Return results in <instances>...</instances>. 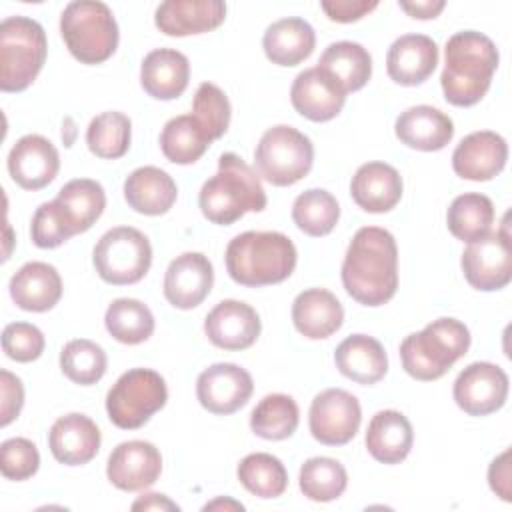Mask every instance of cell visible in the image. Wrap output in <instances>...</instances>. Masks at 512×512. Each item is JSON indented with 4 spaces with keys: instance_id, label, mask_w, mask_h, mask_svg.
Wrapping results in <instances>:
<instances>
[{
    "instance_id": "cell-25",
    "label": "cell",
    "mask_w": 512,
    "mask_h": 512,
    "mask_svg": "<svg viewBox=\"0 0 512 512\" xmlns=\"http://www.w3.org/2000/svg\"><path fill=\"white\" fill-rule=\"evenodd\" d=\"M400 172L386 162L362 164L350 182L352 200L366 212H390L402 198Z\"/></svg>"
},
{
    "instance_id": "cell-10",
    "label": "cell",
    "mask_w": 512,
    "mask_h": 512,
    "mask_svg": "<svg viewBox=\"0 0 512 512\" xmlns=\"http://www.w3.org/2000/svg\"><path fill=\"white\" fill-rule=\"evenodd\" d=\"M92 262L98 276L112 286L140 282L152 264V246L146 234L132 226H116L100 236Z\"/></svg>"
},
{
    "instance_id": "cell-43",
    "label": "cell",
    "mask_w": 512,
    "mask_h": 512,
    "mask_svg": "<svg viewBox=\"0 0 512 512\" xmlns=\"http://www.w3.org/2000/svg\"><path fill=\"white\" fill-rule=\"evenodd\" d=\"M108 358L100 344L76 338L64 344L60 352V370L62 374L80 386H92L106 374Z\"/></svg>"
},
{
    "instance_id": "cell-34",
    "label": "cell",
    "mask_w": 512,
    "mask_h": 512,
    "mask_svg": "<svg viewBox=\"0 0 512 512\" xmlns=\"http://www.w3.org/2000/svg\"><path fill=\"white\" fill-rule=\"evenodd\" d=\"M76 234L90 230L106 208V192L100 182L90 178H74L66 182L54 198Z\"/></svg>"
},
{
    "instance_id": "cell-44",
    "label": "cell",
    "mask_w": 512,
    "mask_h": 512,
    "mask_svg": "<svg viewBox=\"0 0 512 512\" xmlns=\"http://www.w3.org/2000/svg\"><path fill=\"white\" fill-rule=\"evenodd\" d=\"M192 110L194 118L200 122V126L212 142L226 134L230 126L232 108L222 88H218L212 82H202L194 94Z\"/></svg>"
},
{
    "instance_id": "cell-33",
    "label": "cell",
    "mask_w": 512,
    "mask_h": 512,
    "mask_svg": "<svg viewBox=\"0 0 512 512\" xmlns=\"http://www.w3.org/2000/svg\"><path fill=\"white\" fill-rule=\"evenodd\" d=\"M318 68L332 76L340 88L350 94L364 88L372 76V56L358 42H332L324 48Z\"/></svg>"
},
{
    "instance_id": "cell-49",
    "label": "cell",
    "mask_w": 512,
    "mask_h": 512,
    "mask_svg": "<svg viewBox=\"0 0 512 512\" xmlns=\"http://www.w3.org/2000/svg\"><path fill=\"white\" fill-rule=\"evenodd\" d=\"M378 6V2H368V0H324L320 2V8L332 22L348 24L356 22L368 12H372Z\"/></svg>"
},
{
    "instance_id": "cell-19",
    "label": "cell",
    "mask_w": 512,
    "mask_h": 512,
    "mask_svg": "<svg viewBox=\"0 0 512 512\" xmlns=\"http://www.w3.org/2000/svg\"><path fill=\"white\" fill-rule=\"evenodd\" d=\"M508 160L506 140L492 130H478L460 140L452 152L454 172L472 182H486L498 176Z\"/></svg>"
},
{
    "instance_id": "cell-7",
    "label": "cell",
    "mask_w": 512,
    "mask_h": 512,
    "mask_svg": "<svg viewBox=\"0 0 512 512\" xmlns=\"http://www.w3.org/2000/svg\"><path fill=\"white\" fill-rule=\"evenodd\" d=\"M48 54L44 28L28 16H8L0 24V90L22 92L40 74Z\"/></svg>"
},
{
    "instance_id": "cell-23",
    "label": "cell",
    "mask_w": 512,
    "mask_h": 512,
    "mask_svg": "<svg viewBox=\"0 0 512 512\" xmlns=\"http://www.w3.org/2000/svg\"><path fill=\"white\" fill-rule=\"evenodd\" d=\"M226 18L222 0H168L156 8L154 24L166 36L204 34L218 28Z\"/></svg>"
},
{
    "instance_id": "cell-14",
    "label": "cell",
    "mask_w": 512,
    "mask_h": 512,
    "mask_svg": "<svg viewBox=\"0 0 512 512\" xmlns=\"http://www.w3.org/2000/svg\"><path fill=\"white\" fill-rule=\"evenodd\" d=\"M254 382L248 370L232 362H218L200 372L196 380V398L212 414L228 416L248 404Z\"/></svg>"
},
{
    "instance_id": "cell-53",
    "label": "cell",
    "mask_w": 512,
    "mask_h": 512,
    "mask_svg": "<svg viewBox=\"0 0 512 512\" xmlns=\"http://www.w3.org/2000/svg\"><path fill=\"white\" fill-rule=\"evenodd\" d=\"M216 508H228V510H244V506L240 504V502H236V500H230V498H216V500H212V502H208L206 506H204V510H216Z\"/></svg>"
},
{
    "instance_id": "cell-37",
    "label": "cell",
    "mask_w": 512,
    "mask_h": 512,
    "mask_svg": "<svg viewBox=\"0 0 512 512\" xmlns=\"http://www.w3.org/2000/svg\"><path fill=\"white\" fill-rule=\"evenodd\" d=\"M108 334L128 346L146 342L154 332L152 310L136 298H116L104 314Z\"/></svg>"
},
{
    "instance_id": "cell-31",
    "label": "cell",
    "mask_w": 512,
    "mask_h": 512,
    "mask_svg": "<svg viewBox=\"0 0 512 512\" xmlns=\"http://www.w3.org/2000/svg\"><path fill=\"white\" fill-rule=\"evenodd\" d=\"M364 442L376 462L400 464L412 450L414 430L402 412L380 410L368 422Z\"/></svg>"
},
{
    "instance_id": "cell-52",
    "label": "cell",
    "mask_w": 512,
    "mask_h": 512,
    "mask_svg": "<svg viewBox=\"0 0 512 512\" xmlns=\"http://www.w3.org/2000/svg\"><path fill=\"white\" fill-rule=\"evenodd\" d=\"M132 510H178V504L172 502L168 496L158 494V492H150V494H142L134 504Z\"/></svg>"
},
{
    "instance_id": "cell-24",
    "label": "cell",
    "mask_w": 512,
    "mask_h": 512,
    "mask_svg": "<svg viewBox=\"0 0 512 512\" xmlns=\"http://www.w3.org/2000/svg\"><path fill=\"white\" fill-rule=\"evenodd\" d=\"M396 138L414 150L436 152L450 144L454 138V122L442 110L420 104L406 108L394 124Z\"/></svg>"
},
{
    "instance_id": "cell-5",
    "label": "cell",
    "mask_w": 512,
    "mask_h": 512,
    "mask_svg": "<svg viewBox=\"0 0 512 512\" xmlns=\"http://www.w3.org/2000/svg\"><path fill=\"white\" fill-rule=\"evenodd\" d=\"M470 348V330L456 318H438L400 344L402 368L414 380L442 378Z\"/></svg>"
},
{
    "instance_id": "cell-17",
    "label": "cell",
    "mask_w": 512,
    "mask_h": 512,
    "mask_svg": "<svg viewBox=\"0 0 512 512\" xmlns=\"http://www.w3.org/2000/svg\"><path fill=\"white\" fill-rule=\"evenodd\" d=\"M8 174L24 190L46 188L60 170V156L56 146L40 136L26 134L12 146L8 154Z\"/></svg>"
},
{
    "instance_id": "cell-50",
    "label": "cell",
    "mask_w": 512,
    "mask_h": 512,
    "mask_svg": "<svg viewBox=\"0 0 512 512\" xmlns=\"http://www.w3.org/2000/svg\"><path fill=\"white\" fill-rule=\"evenodd\" d=\"M488 484L496 496L504 502H510V450L506 448L500 456H496L488 468Z\"/></svg>"
},
{
    "instance_id": "cell-26",
    "label": "cell",
    "mask_w": 512,
    "mask_h": 512,
    "mask_svg": "<svg viewBox=\"0 0 512 512\" xmlns=\"http://www.w3.org/2000/svg\"><path fill=\"white\" fill-rule=\"evenodd\" d=\"M344 308L326 288H308L292 302V324L310 340H324L340 330Z\"/></svg>"
},
{
    "instance_id": "cell-16",
    "label": "cell",
    "mask_w": 512,
    "mask_h": 512,
    "mask_svg": "<svg viewBox=\"0 0 512 512\" xmlns=\"http://www.w3.org/2000/svg\"><path fill=\"white\" fill-rule=\"evenodd\" d=\"M214 284V268L202 252L176 256L164 274V298L178 310H192L204 302Z\"/></svg>"
},
{
    "instance_id": "cell-48",
    "label": "cell",
    "mask_w": 512,
    "mask_h": 512,
    "mask_svg": "<svg viewBox=\"0 0 512 512\" xmlns=\"http://www.w3.org/2000/svg\"><path fill=\"white\" fill-rule=\"evenodd\" d=\"M0 398H2V418L0 424L8 426L18 418L24 406V386L18 376L8 370H0Z\"/></svg>"
},
{
    "instance_id": "cell-45",
    "label": "cell",
    "mask_w": 512,
    "mask_h": 512,
    "mask_svg": "<svg viewBox=\"0 0 512 512\" xmlns=\"http://www.w3.org/2000/svg\"><path fill=\"white\" fill-rule=\"evenodd\" d=\"M30 236L38 248H58L76 236L72 224L56 200L44 202L36 208L30 222Z\"/></svg>"
},
{
    "instance_id": "cell-15",
    "label": "cell",
    "mask_w": 512,
    "mask_h": 512,
    "mask_svg": "<svg viewBox=\"0 0 512 512\" xmlns=\"http://www.w3.org/2000/svg\"><path fill=\"white\" fill-rule=\"evenodd\" d=\"M162 472L160 450L146 440L120 442L108 456L106 476L112 486L124 492L150 488Z\"/></svg>"
},
{
    "instance_id": "cell-40",
    "label": "cell",
    "mask_w": 512,
    "mask_h": 512,
    "mask_svg": "<svg viewBox=\"0 0 512 512\" xmlns=\"http://www.w3.org/2000/svg\"><path fill=\"white\" fill-rule=\"evenodd\" d=\"M132 122L118 110H108L94 116L86 130L88 150L102 160H118L130 148Z\"/></svg>"
},
{
    "instance_id": "cell-29",
    "label": "cell",
    "mask_w": 512,
    "mask_h": 512,
    "mask_svg": "<svg viewBox=\"0 0 512 512\" xmlns=\"http://www.w3.org/2000/svg\"><path fill=\"white\" fill-rule=\"evenodd\" d=\"M336 368L348 380L372 386L388 372V356L384 346L368 334H352L344 338L334 352Z\"/></svg>"
},
{
    "instance_id": "cell-28",
    "label": "cell",
    "mask_w": 512,
    "mask_h": 512,
    "mask_svg": "<svg viewBox=\"0 0 512 512\" xmlns=\"http://www.w3.org/2000/svg\"><path fill=\"white\" fill-rule=\"evenodd\" d=\"M10 298L26 312H48L62 298V278L52 264L26 262L10 278Z\"/></svg>"
},
{
    "instance_id": "cell-38",
    "label": "cell",
    "mask_w": 512,
    "mask_h": 512,
    "mask_svg": "<svg viewBox=\"0 0 512 512\" xmlns=\"http://www.w3.org/2000/svg\"><path fill=\"white\" fill-rule=\"evenodd\" d=\"M300 422L298 404L288 394L264 396L250 414V428L258 438L264 440H286L290 438Z\"/></svg>"
},
{
    "instance_id": "cell-46",
    "label": "cell",
    "mask_w": 512,
    "mask_h": 512,
    "mask_svg": "<svg viewBox=\"0 0 512 512\" xmlns=\"http://www.w3.org/2000/svg\"><path fill=\"white\" fill-rule=\"evenodd\" d=\"M40 454L32 440L28 438H8L0 446V470L8 480H28L38 472Z\"/></svg>"
},
{
    "instance_id": "cell-9",
    "label": "cell",
    "mask_w": 512,
    "mask_h": 512,
    "mask_svg": "<svg viewBox=\"0 0 512 512\" xmlns=\"http://www.w3.org/2000/svg\"><path fill=\"white\" fill-rule=\"evenodd\" d=\"M254 164L258 174L272 186H292L312 170L314 146L300 130L278 124L258 140Z\"/></svg>"
},
{
    "instance_id": "cell-30",
    "label": "cell",
    "mask_w": 512,
    "mask_h": 512,
    "mask_svg": "<svg viewBox=\"0 0 512 512\" xmlns=\"http://www.w3.org/2000/svg\"><path fill=\"white\" fill-rule=\"evenodd\" d=\"M124 198L134 212L144 216H160L174 206L178 188L172 176L162 168L140 166L126 176Z\"/></svg>"
},
{
    "instance_id": "cell-36",
    "label": "cell",
    "mask_w": 512,
    "mask_h": 512,
    "mask_svg": "<svg viewBox=\"0 0 512 512\" xmlns=\"http://www.w3.org/2000/svg\"><path fill=\"white\" fill-rule=\"evenodd\" d=\"M446 224L456 240L466 244L480 240L494 224V204L480 192L460 194L448 206Z\"/></svg>"
},
{
    "instance_id": "cell-20",
    "label": "cell",
    "mask_w": 512,
    "mask_h": 512,
    "mask_svg": "<svg viewBox=\"0 0 512 512\" xmlns=\"http://www.w3.org/2000/svg\"><path fill=\"white\" fill-rule=\"evenodd\" d=\"M290 102L294 110L312 120L328 122L340 114L346 102V92L340 84L318 66L302 70L290 88Z\"/></svg>"
},
{
    "instance_id": "cell-21",
    "label": "cell",
    "mask_w": 512,
    "mask_h": 512,
    "mask_svg": "<svg viewBox=\"0 0 512 512\" xmlns=\"http://www.w3.org/2000/svg\"><path fill=\"white\" fill-rule=\"evenodd\" d=\"M100 430L92 418L80 412L60 416L48 432L52 456L66 466L88 464L100 450Z\"/></svg>"
},
{
    "instance_id": "cell-42",
    "label": "cell",
    "mask_w": 512,
    "mask_h": 512,
    "mask_svg": "<svg viewBox=\"0 0 512 512\" xmlns=\"http://www.w3.org/2000/svg\"><path fill=\"white\" fill-rule=\"evenodd\" d=\"M300 492L312 502H332L340 498L348 486L346 468L328 456L308 458L298 474Z\"/></svg>"
},
{
    "instance_id": "cell-13",
    "label": "cell",
    "mask_w": 512,
    "mask_h": 512,
    "mask_svg": "<svg viewBox=\"0 0 512 512\" xmlns=\"http://www.w3.org/2000/svg\"><path fill=\"white\" fill-rule=\"evenodd\" d=\"M508 374L492 362H472L454 380V402L470 416H488L508 398Z\"/></svg>"
},
{
    "instance_id": "cell-12",
    "label": "cell",
    "mask_w": 512,
    "mask_h": 512,
    "mask_svg": "<svg viewBox=\"0 0 512 512\" xmlns=\"http://www.w3.org/2000/svg\"><path fill=\"white\" fill-rule=\"evenodd\" d=\"M460 264L466 282L476 290L494 292L508 286L512 280V252L506 226L470 242Z\"/></svg>"
},
{
    "instance_id": "cell-3",
    "label": "cell",
    "mask_w": 512,
    "mask_h": 512,
    "mask_svg": "<svg viewBox=\"0 0 512 512\" xmlns=\"http://www.w3.org/2000/svg\"><path fill=\"white\" fill-rule=\"evenodd\" d=\"M266 202L260 176L234 152L218 158V172L202 184L198 194L204 218L220 226L234 224L246 212H262Z\"/></svg>"
},
{
    "instance_id": "cell-32",
    "label": "cell",
    "mask_w": 512,
    "mask_h": 512,
    "mask_svg": "<svg viewBox=\"0 0 512 512\" xmlns=\"http://www.w3.org/2000/svg\"><path fill=\"white\" fill-rule=\"evenodd\" d=\"M316 46V32L314 28L298 16L282 18L272 22L264 36L262 48L266 58L278 66H298L304 62Z\"/></svg>"
},
{
    "instance_id": "cell-35",
    "label": "cell",
    "mask_w": 512,
    "mask_h": 512,
    "mask_svg": "<svg viewBox=\"0 0 512 512\" xmlns=\"http://www.w3.org/2000/svg\"><path fill=\"white\" fill-rule=\"evenodd\" d=\"M212 140L194 118V114H182L170 118L160 132V150L172 164H194L208 150Z\"/></svg>"
},
{
    "instance_id": "cell-6",
    "label": "cell",
    "mask_w": 512,
    "mask_h": 512,
    "mask_svg": "<svg viewBox=\"0 0 512 512\" xmlns=\"http://www.w3.org/2000/svg\"><path fill=\"white\" fill-rule=\"evenodd\" d=\"M60 34L68 52L88 66L106 62L120 40L112 10L98 0L70 2L60 16Z\"/></svg>"
},
{
    "instance_id": "cell-27",
    "label": "cell",
    "mask_w": 512,
    "mask_h": 512,
    "mask_svg": "<svg viewBox=\"0 0 512 512\" xmlns=\"http://www.w3.org/2000/svg\"><path fill=\"white\" fill-rule=\"evenodd\" d=\"M190 80L188 58L174 48L148 52L140 66V84L154 100H174L184 94Z\"/></svg>"
},
{
    "instance_id": "cell-41",
    "label": "cell",
    "mask_w": 512,
    "mask_h": 512,
    "mask_svg": "<svg viewBox=\"0 0 512 512\" xmlns=\"http://www.w3.org/2000/svg\"><path fill=\"white\" fill-rule=\"evenodd\" d=\"M340 218L338 200L322 188H310L296 196L292 204V220L304 234L320 238L330 234Z\"/></svg>"
},
{
    "instance_id": "cell-51",
    "label": "cell",
    "mask_w": 512,
    "mask_h": 512,
    "mask_svg": "<svg viewBox=\"0 0 512 512\" xmlns=\"http://www.w3.org/2000/svg\"><path fill=\"white\" fill-rule=\"evenodd\" d=\"M446 2L442 0H416V2H400V8L418 20L436 18L444 10Z\"/></svg>"
},
{
    "instance_id": "cell-8",
    "label": "cell",
    "mask_w": 512,
    "mask_h": 512,
    "mask_svg": "<svg viewBox=\"0 0 512 512\" xmlns=\"http://www.w3.org/2000/svg\"><path fill=\"white\" fill-rule=\"evenodd\" d=\"M166 400L168 388L156 370L130 368L108 390L106 412L114 426L136 430L162 410Z\"/></svg>"
},
{
    "instance_id": "cell-4",
    "label": "cell",
    "mask_w": 512,
    "mask_h": 512,
    "mask_svg": "<svg viewBox=\"0 0 512 512\" xmlns=\"http://www.w3.org/2000/svg\"><path fill=\"white\" fill-rule=\"evenodd\" d=\"M228 276L248 288L280 284L296 268V246L282 232L248 230L234 236L226 246Z\"/></svg>"
},
{
    "instance_id": "cell-47",
    "label": "cell",
    "mask_w": 512,
    "mask_h": 512,
    "mask_svg": "<svg viewBox=\"0 0 512 512\" xmlns=\"http://www.w3.org/2000/svg\"><path fill=\"white\" fill-rule=\"evenodd\" d=\"M46 340L38 326L30 322H12L2 330V350L10 360L32 362L44 352Z\"/></svg>"
},
{
    "instance_id": "cell-18",
    "label": "cell",
    "mask_w": 512,
    "mask_h": 512,
    "mask_svg": "<svg viewBox=\"0 0 512 512\" xmlns=\"http://www.w3.org/2000/svg\"><path fill=\"white\" fill-rule=\"evenodd\" d=\"M262 324L258 312L242 300L218 302L204 320L208 340L222 350H246L260 336Z\"/></svg>"
},
{
    "instance_id": "cell-22",
    "label": "cell",
    "mask_w": 512,
    "mask_h": 512,
    "mask_svg": "<svg viewBox=\"0 0 512 512\" xmlns=\"http://www.w3.org/2000/svg\"><path fill=\"white\" fill-rule=\"evenodd\" d=\"M438 66V44L426 34H404L386 54V72L400 86L426 82Z\"/></svg>"
},
{
    "instance_id": "cell-1",
    "label": "cell",
    "mask_w": 512,
    "mask_h": 512,
    "mask_svg": "<svg viewBox=\"0 0 512 512\" xmlns=\"http://www.w3.org/2000/svg\"><path fill=\"white\" fill-rule=\"evenodd\" d=\"M344 290L364 306H382L398 290V248L380 226H364L352 236L342 262Z\"/></svg>"
},
{
    "instance_id": "cell-11",
    "label": "cell",
    "mask_w": 512,
    "mask_h": 512,
    "mask_svg": "<svg viewBox=\"0 0 512 512\" xmlns=\"http://www.w3.org/2000/svg\"><path fill=\"white\" fill-rule=\"evenodd\" d=\"M360 422L362 408L358 398L342 388L322 390L310 404V434L324 446L348 444L356 436Z\"/></svg>"
},
{
    "instance_id": "cell-39",
    "label": "cell",
    "mask_w": 512,
    "mask_h": 512,
    "mask_svg": "<svg viewBox=\"0 0 512 512\" xmlns=\"http://www.w3.org/2000/svg\"><path fill=\"white\" fill-rule=\"evenodd\" d=\"M240 484L258 498H278L288 486V472L280 458L268 452H254L240 460L236 468Z\"/></svg>"
},
{
    "instance_id": "cell-2",
    "label": "cell",
    "mask_w": 512,
    "mask_h": 512,
    "mask_svg": "<svg viewBox=\"0 0 512 512\" xmlns=\"http://www.w3.org/2000/svg\"><path fill=\"white\" fill-rule=\"evenodd\" d=\"M498 62V48L486 34L476 30L452 34L444 48V70L440 74L446 102L460 108L478 104L492 84Z\"/></svg>"
}]
</instances>
